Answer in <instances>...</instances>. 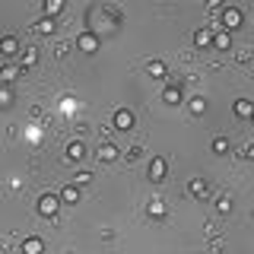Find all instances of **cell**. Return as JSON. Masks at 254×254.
Instances as JSON below:
<instances>
[{"mask_svg": "<svg viewBox=\"0 0 254 254\" xmlns=\"http://www.w3.org/2000/svg\"><path fill=\"white\" fill-rule=\"evenodd\" d=\"M58 210H61V197L58 194H42V197H38V216L54 219V216H58Z\"/></svg>", "mask_w": 254, "mask_h": 254, "instance_id": "1", "label": "cell"}, {"mask_svg": "<svg viewBox=\"0 0 254 254\" xmlns=\"http://www.w3.org/2000/svg\"><path fill=\"white\" fill-rule=\"evenodd\" d=\"M219 19H222V26H226L222 32H232V29L242 26V19H245V16H242V10H238V6H222Z\"/></svg>", "mask_w": 254, "mask_h": 254, "instance_id": "2", "label": "cell"}, {"mask_svg": "<svg viewBox=\"0 0 254 254\" xmlns=\"http://www.w3.org/2000/svg\"><path fill=\"white\" fill-rule=\"evenodd\" d=\"M76 48H79L83 54H95V51H99V35H95L92 29L79 32V35H76Z\"/></svg>", "mask_w": 254, "mask_h": 254, "instance_id": "3", "label": "cell"}, {"mask_svg": "<svg viewBox=\"0 0 254 254\" xmlns=\"http://www.w3.org/2000/svg\"><path fill=\"white\" fill-rule=\"evenodd\" d=\"M149 181H153V185H159V181H165V172H169V162H165L162 156H153L149 159Z\"/></svg>", "mask_w": 254, "mask_h": 254, "instance_id": "4", "label": "cell"}, {"mask_svg": "<svg viewBox=\"0 0 254 254\" xmlns=\"http://www.w3.org/2000/svg\"><path fill=\"white\" fill-rule=\"evenodd\" d=\"M111 124H115V130H133V111L130 108H118L115 118H111Z\"/></svg>", "mask_w": 254, "mask_h": 254, "instance_id": "5", "label": "cell"}, {"mask_svg": "<svg viewBox=\"0 0 254 254\" xmlns=\"http://www.w3.org/2000/svg\"><path fill=\"white\" fill-rule=\"evenodd\" d=\"M235 115L242 118V121L254 118V102H251V99H245V95H242V99H235Z\"/></svg>", "mask_w": 254, "mask_h": 254, "instance_id": "6", "label": "cell"}, {"mask_svg": "<svg viewBox=\"0 0 254 254\" xmlns=\"http://www.w3.org/2000/svg\"><path fill=\"white\" fill-rule=\"evenodd\" d=\"M22 254H45V242L38 235H26V242H22Z\"/></svg>", "mask_w": 254, "mask_h": 254, "instance_id": "7", "label": "cell"}, {"mask_svg": "<svg viewBox=\"0 0 254 254\" xmlns=\"http://www.w3.org/2000/svg\"><path fill=\"white\" fill-rule=\"evenodd\" d=\"M95 156H99V162H115V159L121 156V149H118L115 143H102V146H99V153H95Z\"/></svg>", "mask_w": 254, "mask_h": 254, "instance_id": "8", "label": "cell"}, {"mask_svg": "<svg viewBox=\"0 0 254 254\" xmlns=\"http://www.w3.org/2000/svg\"><path fill=\"white\" fill-rule=\"evenodd\" d=\"M181 99H185V95H181V86H165V89H162V102H165V105H181Z\"/></svg>", "mask_w": 254, "mask_h": 254, "instance_id": "9", "label": "cell"}, {"mask_svg": "<svg viewBox=\"0 0 254 254\" xmlns=\"http://www.w3.org/2000/svg\"><path fill=\"white\" fill-rule=\"evenodd\" d=\"M146 73L153 76V79H165V76H169V67H165V61H159V58H156V61H149V64H146Z\"/></svg>", "mask_w": 254, "mask_h": 254, "instance_id": "10", "label": "cell"}, {"mask_svg": "<svg viewBox=\"0 0 254 254\" xmlns=\"http://www.w3.org/2000/svg\"><path fill=\"white\" fill-rule=\"evenodd\" d=\"M0 54H6V58L19 54V42H16V35H3V38H0Z\"/></svg>", "mask_w": 254, "mask_h": 254, "instance_id": "11", "label": "cell"}, {"mask_svg": "<svg viewBox=\"0 0 254 254\" xmlns=\"http://www.w3.org/2000/svg\"><path fill=\"white\" fill-rule=\"evenodd\" d=\"M146 213H149L153 219H165L169 206H165V200H159V197H153V200H149V206H146Z\"/></svg>", "mask_w": 254, "mask_h": 254, "instance_id": "12", "label": "cell"}, {"mask_svg": "<svg viewBox=\"0 0 254 254\" xmlns=\"http://www.w3.org/2000/svg\"><path fill=\"white\" fill-rule=\"evenodd\" d=\"M188 190L194 197H206V194H210V185H206V178H190L188 181Z\"/></svg>", "mask_w": 254, "mask_h": 254, "instance_id": "13", "label": "cell"}, {"mask_svg": "<svg viewBox=\"0 0 254 254\" xmlns=\"http://www.w3.org/2000/svg\"><path fill=\"white\" fill-rule=\"evenodd\" d=\"M58 197H61V203H73V206H76V203H79V188H76V185H67Z\"/></svg>", "mask_w": 254, "mask_h": 254, "instance_id": "14", "label": "cell"}, {"mask_svg": "<svg viewBox=\"0 0 254 254\" xmlns=\"http://www.w3.org/2000/svg\"><path fill=\"white\" fill-rule=\"evenodd\" d=\"M210 45L216 48V51H229V48H232V35H229V32H216Z\"/></svg>", "mask_w": 254, "mask_h": 254, "instance_id": "15", "label": "cell"}, {"mask_svg": "<svg viewBox=\"0 0 254 254\" xmlns=\"http://www.w3.org/2000/svg\"><path fill=\"white\" fill-rule=\"evenodd\" d=\"M83 156H86V146H83V143H79V140L67 143V159H70V162H79V159H83Z\"/></svg>", "mask_w": 254, "mask_h": 254, "instance_id": "16", "label": "cell"}, {"mask_svg": "<svg viewBox=\"0 0 254 254\" xmlns=\"http://www.w3.org/2000/svg\"><path fill=\"white\" fill-rule=\"evenodd\" d=\"M42 10H45L48 19H54V16H58V13L64 10V0H45V6H42Z\"/></svg>", "mask_w": 254, "mask_h": 254, "instance_id": "17", "label": "cell"}, {"mask_svg": "<svg viewBox=\"0 0 254 254\" xmlns=\"http://www.w3.org/2000/svg\"><path fill=\"white\" fill-rule=\"evenodd\" d=\"M210 42H213V32H210V29H197V32H194V45H197V48H206Z\"/></svg>", "mask_w": 254, "mask_h": 254, "instance_id": "18", "label": "cell"}, {"mask_svg": "<svg viewBox=\"0 0 254 254\" xmlns=\"http://www.w3.org/2000/svg\"><path fill=\"white\" fill-rule=\"evenodd\" d=\"M188 108H190V115H203V111H206V99H203V95H194V99L188 102Z\"/></svg>", "mask_w": 254, "mask_h": 254, "instance_id": "19", "label": "cell"}, {"mask_svg": "<svg viewBox=\"0 0 254 254\" xmlns=\"http://www.w3.org/2000/svg\"><path fill=\"white\" fill-rule=\"evenodd\" d=\"M213 153H216V156L232 153V146H229V137H216V140H213Z\"/></svg>", "mask_w": 254, "mask_h": 254, "instance_id": "20", "label": "cell"}, {"mask_svg": "<svg viewBox=\"0 0 254 254\" xmlns=\"http://www.w3.org/2000/svg\"><path fill=\"white\" fill-rule=\"evenodd\" d=\"M19 73H22V67H13V64L10 67H0V79H3V83H13Z\"/></svg>", "mask_w": 254, "mask_h": 254, "instance_id": "21", "label": "cell"}, {"mask_svg": "<svg viewBox=\"0 0 254 254\" xmlns=\"http://www.w3.org/2000/svg\"><path fill=\"white\" fill-rule=\"evenodd\" d=\"M35 32H38V35H51V32H54V19H48V16H42V19L35 22Z\"/></svg>", "mask_w": 254, "mask_h": 254, "instance_id": "22", "label": "cell"}, {"mask_svg": "<svg viewBox=\"0 0 254 254\" xmlns=\"http://www.w3.org/2000/svg\"><path fill=\"white\" fill-rule=\"evenodd\" d=\"M32 64H38V51L35 48H26V51H22V70L32 67Z\"/></svg>", "mask_w": 254, "mask_h": 254, "instance_id": "23", "label": "cell"}, {"mask_svg": "<svg viewBox=\"0 0 254 254\" xmlns=\"http://www.w3.org/2000/svg\"><path fill=\"white\" fill-rule=\"evenodd\" d=\"M216 210L222 213V216H226V213H232V197H226V194L216 197Z\"/></svg>", "mask_w": 254, "mask_h": 254, "instance_id": "24", "label": "cell"}, {"mask_svg": "<svg viewBox=\"0 0 254 254\" xmlns=\"http://www.w3.org/2000/svg\"><path fill=\"white\" fill-rule=\"evenodd\" d=\"M89 181H92V172H76V181H73V185L76 188H86Z\"/></svg>", "mask_w": 254, "mask_h": 254, "instance_id": "25", "label": "cell"}, {"mask_svg": "<svg viewBox=\"0 0 254 254\" xmlns=\"http://www.w3.org/2000/svg\"><path fill=\"white\" fill-rule=\"evenodd\" d=\"M140 153H143L140 146H130V149H127V162H133V159H140Z\"/></svg>", "mask_w": 254, "mask_h": 254, "instance_id": "26", "label": "cell"}, {"mask_svg": "<svg viewBox=\"0 0 254 254\" xmlns=\"http://www.w3.org/2000/svg\"><path fill=\"white\" fill-rule=\"evenodd\" d=\"M6 105H13V95L10 92H0V108H6Z\"/></svg>", "mask_w": 254, "mask_h": 254, "instance_id": "27", "label": "cell"}]
</instances>
